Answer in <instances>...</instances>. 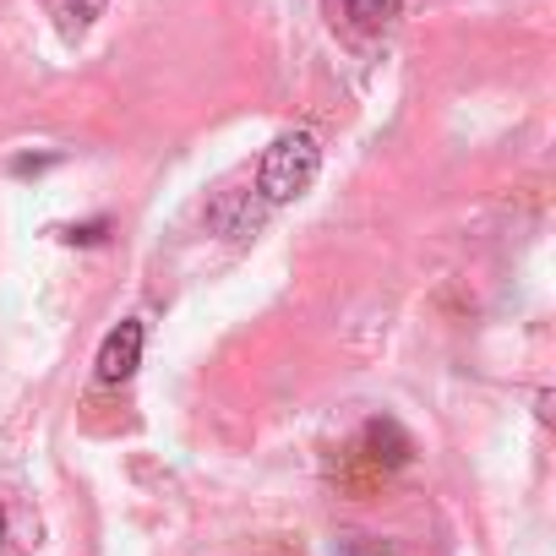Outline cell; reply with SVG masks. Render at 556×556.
<instances>
[{
  "label": "cell",
  "mask_w": 556,
  "mask_h": 556,
  "mask_svg": "<svg viewBox=\"0 0 556 556\" xmlns=\"http://www.w3.org/2000/svg\"><path fill=\"white\" fill-rule=\"evenodd\" d=\"M66 240H83V245H93V240H104V218H99V224H83V229H72Z\"/></svg>",
  "instance_id": "5"
},
{
  "label": "cell",
  "mask_w": 556,
  "mask_h": 556,
  "mask_svg": "<svg viewBox=\"0 0 556 556\" xmlns=\"http://www.w3.org/2000/svg\"><path fill=\"white\" fill-rule=\"evenodd\" d=\"M399 12H404V0H344V17H350V28H361V34L393 28Z\"/></svg>",
  "instance_id": "3"
},
{
  "label": "cell",
  "mask_w": 556,
  "mask_h": 556,
  "mask_svg": "<svg viewBox=\"0 0 556 556\" xmlns=\"http://www.w3.org/2000/svg\"><path fill=\"white\" fill-rule=\"evenodd\" d=\"M323 169V148L312 131H285L267 153H262V169H256V191L267 202H295Z\"/></svg>",
  "instance_id": "1"
},
{
  "label": "cell",
  "mask_w": 556,
  "mask_h": 556,
  "mask_svg": "<svg viewBox=\"0 0 556 556\" xmlns=\"http://www.w3.org/2000/svg\"><path fill=\"white\" fill-rule=\"evenodd\" d=\"M142 366V323H121L110 328V339L99 344V382H131V371Z\"/></svg>",
  "instance_id": "2"
},
{
  "label": "cell",
  "mask_w": 556,
  "mask_h": 556,
  "mask_svg": "<svg viewBox=\"0 0 556 556\" xmlns=\"http://www.w3.org/2000/svg\"><path fill=\"white\" fill-rule=\"evenodd\" d=\"M104 7H110V0H61V7H55L61 34H66V39L88 34V28H93V17H104Z\"/></svg>",
  "instance_id": "4"
}]
</instances>
